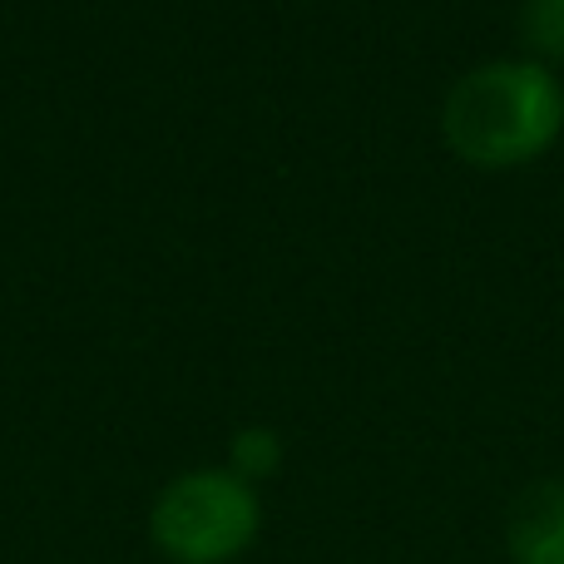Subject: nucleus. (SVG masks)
<instances>
[{
    "label": "nucleus",
    "instance_id": "nucleus-2",
    "mask_svg": "<svg viewBox=\"0 0 564 564\" xmlns=\"http://www.w3.org/2000/svg\"><path fill=\"white\" fill-rule=\"evenodd\" d=\"M263 535V496L228 466L174 476L149 506V545L169 564H234Z\"/></svg>",
    "mask_w": 564,
    "mask_h": 564
},
{
    "label": "nucleus",
    "instance_id": "nucleus-1",
    "mask_svg": "<svg viewBox=\"0 0 564 564\" xmlns=\"http://www.w3.org/2000/svg\"><path fill=\"white\" fill-rule=\"evenodd\" d=\"M441 134L470 169L535 164L564 134V85L535 59H490L451 85Z\"/></svg>",
    "mask_w": 564,
    "mask_h": 564
},
{
    "label": "nucleus",
    "instance_id": "nucleus-5",
    "mask_svg": "<svg viewBox=\"0 0 564 564\" xmlns=\"http://www.w3.org/2000/svg\"><path fill=\"white\" fill-rule=\"evenodd\" d=\"M278 466H282V436L273 426L234 431V441H228V470H234V476H243L248 486H258V480H268Z\"/></svg>",
    "mask_w": 564,
    "mask_h": 564
},
{
    "label": "nucleus",
    "instance_id": "nucleus-3",
    "mask_svg": "<svg viewBox=\"0 0 564 564\" xmlns=\"http://www.w3.org/2000/svg\"><path fill=\"white\" fill-rule=\"evenodd\" d=\"M506 555L510 564H564V480H535L510 500Z\"/></svg>",
    "mask_w": 564,
    "mask_h": 564
},
{
    "label": "nucleus",
    "instance_id": "nucleus-4",
    "mask_svg": "<svg viewBox=\"0 0 564 564\" xmlns=\"http://www.w3.org/2000/svg\"><path fill=\"white\" fill-rule=\"evenodd\" d=\"M520 40H525L535 65H564V0H525L520 6Z\"/></svg>",
    "mask_w": 564,
    "mask_h": 564
}]
</instances>
